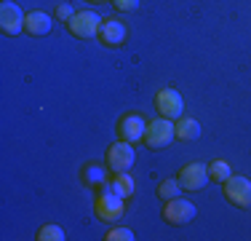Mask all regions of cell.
<instances>
[{"mask_svg": "<svg viewBox=\"0 0 251 241\" xmlns=\"http://www.w3.org/2000/svg\"><path fill=\"white\" fill-rule=\"evenodd\" d=\"M176 140V126L171 123V118H158L152 123H147V131H145V142L150 145L152 150L158 148H166Z\"/></svg>", "mask_w": 251, "mask_h": 241, "instance_id": "6da1fadb", "label": "cell"}, {"mask_svg": "<svg viewBox=\"0 0 251 241\" xmlns=\"http://www.w3.org/2000/svg\"><path fill=\"white\" fill-rule=\"evenodd\" d=\"M225 198L241 209H251V180L238 177V174L227 177L225 180Z\"/></svg>", "mask_w": 251, "mask_h": 241, "instance_id": "7a4b0ae2", "label": "cell"}, {"mask_svg": "<svg viewBox=\"0 0 251 241\" xmlns=\"http://www.w3.org/2000/svg\"><path fill=\"white\" fill-rule=\"evenodd\" d=\"M101 22L104 19L94 11H75V16L67 22V27L75 38H94V35H99Z\"/></svg>", "mask_w": 251, "mask_h": 241, "instance_id": "3957f363", "label": "cell"}, {"mask_svg": "<svg viewBox=\"0 0 251 241\" xmlns=\"http://www.w3.org/2000/svg\"><path fill=\"white\" fill-rule=\"evenodd\" d=\"M134 161H136V153H134V148H131V142H126V140L115 142L110 150H107V166H110L115 174L131 172Z\"/></svg>", "mask_w": 251, "mask_h": 241, "instance_id": "277c9868", "label": "cell"}, {"mask_svg": "<svg viewBox=\"0 0 251 241\" xmlns=\"http://www.w3.org/2000/svg\"><path fill=\"white\" fill-rule=\"evenodd\" d=\"M195 214H198L195 204H190L187 198H179V196L166 201V207H163V220L171 222V225H187Z\"/></svg>", "mask_w": 251, "mask_h": 241, "instance_id": "5b68a950", "label": "cell"}, {"mask_svg": "<svg viewBox=\"0 0 251 241\" xmlns=\"http://www.w3.org/2000/svg\"><path fill=\"white\" fill-rule=\"evenodd\" d=\"M123 212H126V198L115 196V193L104 190L97 198V214H99V220L115 222V220H121V217H123Z\"/></svg>", "mask_w": 251, "mask_h": 241, "instance_id": "8992f818", "label": "cell"}, {"mask_svg": "<svg viewBox=\"0 0 251 241\" xmlns=\"http://www.w3.org/2000/svg\"><path fill=\"white\" fill-rule=\"evenodd\" d=\"M155 107L163 118H182V110H184L182 94L174 91V89H160L158 96H155Z\"/></svg>", "mask_w": 251, "mask_h": 241, "instance_id": "52a82bcc", "label": "cell"}, {"mask_svg": "<svg viewBox=\"0 0 251 241\" xmlns=\"http://www.w3.org/2000/svg\"><path fill=\"white\" fill-rule=\"evenodd\" d=\"M25 19L27 16L22 14V8L16 3L5 0V3L0 5V27H3L5 35H19L22 30H25Z\"/></svg>", "mask_w": 251, "mask_h": 241, "instance_id": "ba28073f", "label": "cell"}, {"mask_svg": "<svg viewBox=\"0 0 251 241\" xmlns=\"http://www.w3.org/2000/svg\"><path fill=\"white\" fill-rule=\"evenodd\" d=\"M206 182H208V166H203V164H187L179 172L182 190H201Z\"/></svg>", "mask_w": 251, "mask_h": 241, "instance_id": "9c48e42d", "label": "cell"}, {"mask_svg": "<svg viewBox=\"0 0 251 241\" xmlns=\"http://www.w3.org/2000/svg\"><path fill=\"white\" fill-rule=\"evenodd\" d=\"M118 131H121V140L126 142H139V140H145V131H147V123H145V118L142 116H136V113H131V116H126L121 120V126H118Z\"/></svg>", "mask_w": 251, "mask_h": 241, "instance_id": "30bf717a", "label": "cell"}, {"mask_svg": "<svg viewBox=\"0 0 251 241\" xmlns=\"http://www.w3.org/2000/svg\"><path fill=\"white\" fill-rule=\"evenodd\" d=\"M99 38H101V43H107V46H121L126 40V24L115 22V19H104L99 27Z\"/></svg>", "mask_w": 251, "mask_h": 241, "instance_id": "8fae6325", "label": "cell"}, {"mask_svg": "<svg viewBox=\"0 0 251 241\" xmlns=\"http://www.w3.org/2000/svg\"><path fill=\"white\" fill-rule=\"evenodd\" d=\"M51 27H53L51 16L43 14V11H32V14H27V19H25V30L29 35H49Z\"/></svg>", "mask_w": 251, "mask_h": 241, "instance_id": "7c38bea8", "label": "cell"}, {"mask_svg": "<svg viewBox=\"0 0 251 241\" xmlns=\"http://www.w3.org/2000/svg\"><path fill=\"white\" fill-rule=\"evenodd\" d=\"M104 190L115 193V196H121V198H131V196H134V180H131L128 172L115 174L112 182H104Z\"/></svg>", "mask_w": 251, "mask_h": 241, "instance_id": "4fadbf2b", "label": "cell"}, {"mask_svg": "<svg viewBox=\"0 0 251 241\" xmlns=\"http://www.w3.org/2000/svg\"><path fill=\"white\" fill-rule=\"evenodd\" d=\"M201 137V123L195 118H179L176 123V140H184V142H193Z\"/></svg>", "mask_w": 251, "mask_h": 241, "instance_id": "5bb4252c", "label": "cell"}, {"mask_svg": "<svg viewBox=\"0 0 251 241\" xmlns=\"http://www.w3.org/2000/svg\"><path fill=\"white\" fill-rule=\"evenodd\" d=\"M208 177L211 180H217V182H225L227 177H232V169H230V164H227V161H211V164H208Z\"/></svg>", "mask_w": 251, "mask_h": 241, "instance_id": "9a60e30c", "label": "cell"}, {"mask_svg": "<svg viewBox=\"0 0 251 241\" xmlns=\"http://www.w3.org/2000/svg\"><path fill=\"white\" fill-rule=\"evenodd\" d=\"M179 193H182V185H179V180H163V182L158 185V196L163 198V201H171V198H176Z\"/></svg>", "mask_w": 251, "mask_h": 241, "instance_id": "2e32d148", "label": "cell"}, {"mask_svg": "<svg viewBox=\"0 0 251 241\" xmlns=\"http://www.w3.org/2000/svg\"><path fill=\"white\" fill-rule=\"evenodd\" d=\"M38 241H64V231L59 225H43L38 231Z\"/></svg>", "mask_w": 251, "mask_h": 241, "instance_id": "e0dca14e", "label": "cell"}, {"mask_svg": "<svg viewBox=\"0 0 251 241\" xmlns=\"http://www.w3.org/2000/svg\"><path fill=\"white\" fill-rule=\"evenodd\" d=\"M86 180L91 185H101V182H104V169L97 166V164H91V166L86 169Z\"/></svg>", "mask_w": 251, "mask_h": 241, "instance_id": "ac0fdd59", "label": "cell"}, {"mask_svg": "<svg viewBox=\"0 0 251 241\" xmlns=\"http://www.w3.org/2000/svg\"><path fill=\"white\" fill-rule=\"evenodd\" d=\"M107 241H134V231H128V228H112L107 233Z\"/></svg>", "mask_w": 251, "mask_h": 241, "instance_id": "d6986e66", "label": "cell"}, {"mask_svg": "<svg viewBox=\"0 0 251 241\" xmlns=\"http://www.w3.org/2000/svg\"><path fill=\"white\" fill-rule=\"evenodd\" d=\"M115 3L118 11H123V14H128V11H136L139 8V0H112Z\"/></svg>", "mask_w": 251, "mask_h": 241, "instance_id": "ffe728a7", "label": "cell"}, {"mask_svg": "<svg viewBox=\"0 0 251 241\" xmlns=\"http://www.w3.org/2000/svg\"><path fill=\"white\" fill-rule=\"evenodd\" d=\"M56 16H59V22H70V19L75 16L73 5H70V3H62V5L56 8Z\"/></svg>", "mask_w": 251, "mask_h": 241, "instance_id": "44dd1931", "label": "cell"}, {"mask_svg": "<svg viewBox=\"0 0 251 241\" xmlns=\"http://www.w3.org/2000/svg\"><path fill=\"white\" fill-rule=\"evenodd\" d=\"M88 3H101V0H88Z\"/></svg>", "mask_w": 251, "mask_h": 241, "instance_id": "7402d4cb", "label": "cell"}]
</instances>
